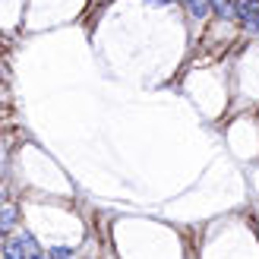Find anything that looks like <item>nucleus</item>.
Here are the masks:
<instances>
[{"label":"nucleus","mask_w":259,"mask_h":259,"mask_svg":"<svg viewBox=\"0 0 259 259\" xmlns=\"http://www.w3.org/2000/svg\"><path fill=\"white\" fill-rule=\"evenodd\" d=\"M237 16L247 22L253 32H259V0H237Z\"/></svg>","instance_id":"obj_1"},{"label":"nucleus","mask_w":259,"mask_h":259,"mask_svg":"<svg viewBox=\"0 0 259 259\" xmlns=\"http://www.w3.org/2000/svg\"><path fill=\"white\" fill-rule=\"evenodd\" d=\"M13 222H16V209H13V205H4V209H0V237H4V231H10Z\"/></svg>","instance_id":"obj_2"},{"label":"nucleus","mask_w":259,"mask_h":259,"mask_svg":"<svg viewBox=\"0 0 259 259\" xmlns=\"http://www.w3.org/2000/svg\"><path fill=\"white\" fill-rule=\"evenodd\" d=\"M4 259H25L22 243H19V240H10L7 247H4Z\"/></svg>","instance_id":"obj_3"},{"label":"nucleus","mask_w":259,"mask_h":259,"mask_svg":"<svg viewBox=\"0 0 259 259\" xmlns=\"http://www.w3.org/2000/svg\"><path fill=\"white\" fill-rule=\"evenodd\" d=\"M209 4H212V7H215L218 13H222V16H225V19H228V16H234V7H231V4H228V0H209Z\"/></svg>","instance_id":"obj_4"},{"label":"nucleus","mask_w":259,"mask_h":259,"mask_svg":"<svg viewBox=\"0 0 259 259\" xmlns=\"http://www.w3.org/2000/svg\"><path fill=\"white\" fill-rule=\"evenodd\" d=\"M187 4L193 10V16H205V13H209V4H205V0H187Z\"/></svg>","instance_id":"obj_5"},{"label":"nucleus","mask_w":259,"mask_h":259,"mask_svg":"<svg viewBox=\"0 0 259 259\" xmlns=\"http://www.w3.org/2000/svg\"><path fill=\"white\" fill-rule=\"evenodd\" d=\"M51 259H70V247H54L51 250Z\"/></svg>","instance_id":"obj_6"},{"label":"nucleus","mask_w":259,"mask_h":259,"mask_svg":"<svg viewBox=\"0 0 259 259\" xmlns=\"http://www.w3.org/2000/svg\"><path fill=\"white\" fill-rule=\"evenodd\" d=\"M35 259H45V256H35Z\"/></svg>","instance_id":"obj_7"},{"label":"nucleus","mask_w":259,"mask_h":259,"mask_svg":"<svg viewBox=\"0 0 259 259\" xmlns=\"http://www.w3.org/2000/svg\"><path fill=\"white\" fill-rule=\"evenodd\" d=\"M158 4H164V0H158Z\"/></svg>","instance_id":"obj_8"}]
</instances>
